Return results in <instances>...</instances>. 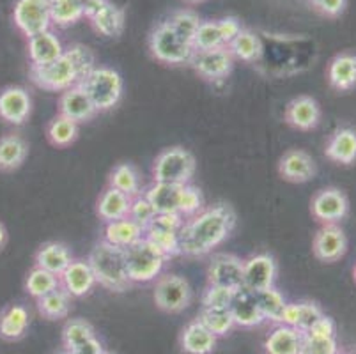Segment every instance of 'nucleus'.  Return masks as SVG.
<instances>
[{"label": "nucleus", "instance_id": "f257e3e1", "mask_svg": "<svg viewBox=\"0 0 356 354\" xmlns=\"http://www.w3.org/2000/svg\"><path fill=\"white\" fill-rule=\"evenodd\" d=\"M236 211L229 204H213L184 220L179 230V255L204 257L231 238L236 229Z\"/></svg>", "mask_w": 356, "mask_h": 354}, {"label": "nucleus", "instance_id": "f03ea898", "mask_svg": "<svg viewBox=\"0 0 356 354\" xmlns=\"http://www.w3.org/2000/svg\"><path fill=\"white\" fill-rule=\"evenodd\" d=\"M96 282L110 292H124L131 287V280L126 269L124 250L99 239L87 257Z\"/></svg>", "mask_w": 356, "mask_h": 354}, {"label": "nucleus", "instance_id": "7ed1b4c3", "mask_svg": "<svg viewBox=\"0 0 356 354\" xmlns=\"http://www.w3.org/2000/svg\"><path fill=\"white\" fill-rule=\"evenodd\" d=\"M79 86L86 90L90 102L95 103L98 113L115 108L124 90L121 73L106 66H96L86 78H82Z\"/></svg>", "mask_w": 356, "mask_h": 354}, {"label": "nucleus", "instance_id": "20e7f679", "mask_svg": "<svg viewBox=\"0 0 356 354\" xmlns=\"http://www.w3.org/2000/svg\"><path fill=\"white\" fill-rule=\"evenodd\" d=\"M124 261L131 284H149L163 273L168 257L153 243L142 238L124 250Z\"/></svg>", "mask_w": 356, "mask_h": 354}, {"label": "nucleus", "instance_id": "39448f33", "mask_svg": "<svg viewBox=\"0 0 356 354\" xmlns=\"http://www.w3.org/2000/svg\"><path fill=\"white\" fill-rule=\"evenodd\" d=\"M197 170L195 156L188 149L167 147L154 158L153 181L167 184H188L192 183Z\"/></svg>", "mask_w": 356, "mask_h": 354}, {"label": "nucleus", "instance_id": "423d86ee", "mask_svg": "<svg viewBox=\"0 0 356 354\" xmlns=\"http://www.w3.org/2000/svg\"><path fill=\"white\" fill-rule=\"evenodd\" d=\"M149 51L156 58L158 63L168 64V66H181L190 64L195 55L192 43L184 41L168 27L167 22H160L153 27L149 34Z\"/></svg>", "mask_w": 356, "mask_h": 354}, {"label": "nucleus", "instance_id": "0eeeda50", "mask_svg": "<svg viewBox=\"0 0 356 354\" xmlns=\"http://www.w3.org/2000/svg\"><path fill=\"white\" fill-rule=\"evenodd\" d=\"M29 74L35 87L50 90V92H64L82 80V73L66 50L63 57L57 58L55 63L47 64V66H31Z\"/></svg>", "mask_w": 356, "mask_h": 354}, {"label": "nucleus", "instance_id": "6e6552de", "mask_svg": "<svg viewBox=\"0 0 356 354\" xmlns=\"http://www.w3.org/2000/svg\"><path fill=\"white\" fill-rule=\"evenodd\" d=\"M154 284L153 300L165 314H181L192 305L193 289L190 282L176 273H161Z\"/></svg>", "mask_w": 356, "mask_h": 354}, {"label": "nucleus", "instance_id": "1a4fd4ad", "mask_svg": "<svg viewBox=\"0 0 356 354\" xmlns=\"http://www.w3.org/2000/svg\"><path fill=\"white\" fill-rule=\"evenodd\" d=\"M13 19L16 29L27 39L40 32L50 31V0H16Z\"/></svg>", "mask_w": 356, "mask_h": 354}, {"label": "nucleus", "instance_id": "9d476101", "mask_svg": "<svg viewBox=\"0 0 356 354\" xmlns=\"http://www.w3.org/2000/svg\"><path fill=\"white\" fill-rule=\"evenodd\" d=\"M190 66L206 82H223L234 70V57L227 47L195 51V55L190 61Z\"/></svg>", "mask_w": 356, "mask_h": 354}, {"label": "nucleus", "instance_id": "9b49d317", "mask_svg": "<svg viewBox=\"0 0 356 354\" xmlns=\"http://www.w3.org/2000/svg\"><path fill=\"white\" fill-rule=\"evenodd\" d=\"M278 264L271 253H255L243 261V287L252 291L273 287L277 282Z\"/></svg>", "mask_w": 356, "mask_h": 354}, {"label": "nucleus", "instance_id": "f8f14e48", "mask_svg": "<svg viewBox=\"0 0 356 354\" xmlns=\"http://www.w3.org/2000/svg\"><path fill=\"white\" fill-rule=\"evenodd\" d=\"M310 211L316 220L321 223H339L349 213V200L339 188H325L312 197Z\"/></svg>", "mask_w": 356, "mask_h": 354}, {"label": "nucleus", "instance_id": "ddd939ff", "mask_svg": "<svg viewBox=\"0 0 356 354\" xmlns=\"http://www.w3.org/2000/svg\"><path fill=\"white\" fill-rule=\"evenodd\" d=\"M206 277H208L209 285L236 291L243 287V259H239L234 253H215L209 259Z\"/></svg>", "mask_w": 356, "mask_h": 354}, {"label": "nucleus", "instance_id": "4468645a", "mask_svg": "<svg viewBox=\"0 0 356 354\" xmlns=\"http://www.w3.org/2000/svg\"><path fill=\"white\" fill-rule=\"evenodd\" d=\"M346 252H348V238L337 223H326L314 236L312 253L317 261L332 264L341 261Z\"/></svg>", "mask_w": 356, "mask_h": 354}, {"label": "nucleus", "instance_id": "2eb2a0df", "mask_svg": "<svg viewBox=\"0 0 356 354\" xmlns=\"http://www.w3.org/2000/svg\"><path fill=\"white\" fill-rule=\"evenodd\" d=\"M278 174L287 183H309V181L316 177L317 165L307 151H303V149H291L278 161Z\"/></svg>", "mask_w": 356, "mask_h": 354}, {"label": "nucleus", "instance_id": "dca6fc26", "mask_svg": "<svg viewBox=\"0 0 356 354\" xmlns=\"http://www.w3.org/2000/svg\"><path fill=\"white\" fill-rule=\"evenodd\" d=\"M32 112V99L27 89L9 86L0 90V119L9 124L22 126Z\"/></svg>", "mask_w": 356, "mask_h": 354}, {"label": "nucleus", "instance_id": "f3484780", "mask_svg": "<svg viewBox=\"0 0 356 354\" xmlns=\"http://www.w3.org/2000/svg\"><path fill=\"white\" fill-rule=\"evenodd\" d=\"M321 105L312 96L293 97L286 105L284 119L287 124L300 131H310L316 129L321 122Z\"/></svg>", "mask_w": 356, "mask_h": 354}, {"label": "nucleus", "instance_id": "a211bd4d", "mask_svg": "<svg viewBox=\"0 0 356 354\" xmlns=\"http://www.w3.org/2000/svg\"><path fill=\"white\" fill-rule=\"evenodd\" d=\"M59 282L60 287L66 289L71 298L89 296L92 289L98 285L87 259H73L70 266L59 275Z\"/></svg>", "mask_w": 356, "mask_h": 354}, {"label": "nucleus", "instance_id": "6ab92c4d", "mask_svg": "<svg viewBox=\"0 0 356 354\" xmlns=\"http://www.w3.org/2000/svg\"><path fill=\"white\" fill-rule=\"evenodd\" d=\"M59 113L67 117L71 121L79 122H89L98 115L95 103L90 102V97L87 96L86 90L76 83L71 89L60 92L59 97Z\"/></svg>", "mask_w": 356, "mask_h": 354}, {"label": "nucleus", "instance_id": "aec40b11", "mask_svg": "<svg viewBox=\"0 0 356 354\" xmlns=\"http://www.w3.org/2000/svg\"><path fill=\"white\" fill-rule=\"evenodd\" d=\"M229 310H231L236 326L255 328L264 323V316L257 301V292L252 289L239 287L232 296Z\"/></svg>", "mask_w": 356, "mask_h": 354}, {"label": "nucleus", "instance_id": "412c9836", "mask_svg": "<svg viewBox=\"0 0 356 354\" xmlns=\"http://www.w3.org/2000/svg\"><path fill=\"white\" fill-rule=\"evenodd\" d=\"M29 61L31 66H47L64 55L66 48L54 31H44L29 38Z\"/></svg>", "mask_w": 356, "mask_h": 354}, {"label": "nucleus", "instance_id": "4be33fe9", "mask_svg": "<svg viewBox=\"0 0 356 354\" xmlns=\"http://www.w3.org/2000/svg\"><path fill=\"white\" fill-rule=\"evenodd\" d=\"M216 337L199 319L190 321L179 335L183 354H213L216 349Z\"/></svg>", "mask_w": 356, "mask_h": 354}, {"label": "nucleus", "instance_id": "5701e85b", "mask_svg": "<svg viewBox=\"0 0 356 354\" xmlns=\"http://www.w3.org/2000/svg\"><path fill=\"white\" fill-rule=\"evenodd\" d=\"M325 154L339 165H351L356 161V129L339 128L330 135Z\"/></svg>", "mask_w": 356, "mask_h": 354}, {"label": "nucleus", "instance_id": "b1692460", "mask_svg": "<svg viewBox=\"0 0 356 354\" xmlns=\"http://www.w3.org/2000/svg\"><path fill=\"white\" fill-rule=\"evenodd\" d=\"M328 82L333 89L348 92L356 87V55L339 54L330 61L326 71Z\"/></svg>", "mask_w": 356, "mask_h": 354}, {"label": "nucleus", "instance_id": "393cba45", "mask_svg": "<svg viewBox=\"0 0 356 354\" xmlns=\"http://www.w3.org/2000/svg\"><path fill=\"white\" fill-rule=\"evenodd\" d=\"M73 261V253L66 243L60 241H48L40 246V250L35 252L34 262L38 268L47 269V271L54 273L59 277L60 273L70 266Z\"/></svg>", "mask_w": 356, "mask_h": 354}, {"label": "nucleus", "instance_id": "a878e982", "mask_svg": "<svg viewBox=\"0 0 356 354\" xmlns=\"http://www.w3.org/2000/svg\"><path fill=\"white\" fill-rule=\"evenodd\" d=\"M31 316L24 305H9L0 314V339L16 342L27 335Z\"/></svg>", "mask_w": 356, "mask_h": 354}, {"label": "nucleus", "instance_id": "bb28decb", "mask_svg": "<svg viewBox=\"0 0 356 354\" xmlns=\"http://www.w3.org/2000/svg\"><path fill=\"white\" fill-rule=\"evenodd\" d=\"M142 238H144V229L138 223H135L129 216L108 222L103 227V241L118 246V248L126 250L128 246L140 241Z\"/></svg>", "mask_w": 356, "mask_h": 354}, {"label": "nucleus", "instance_id": "cd10ccee", "mask_svg": "<svg viewBox=\"0 0 356 354\" xmlns=\"http://www.w3.org/2000/svg\"><path fill=\"white\" fill-rule=\"evenodd\" d=\"M129 206H131V199L128 195L112 186H106L96 204V214L103 223H108L114 220L126 218L129 214Z\"/></svg>", "mask_w": 356, "mask_h": 354}, {"label": "nucleus", "instance_id": "c85d7f7f", "mask_svg": "<svg viewBox=\"0 0 356 354\" xmlns=\"http://www.w3.org/2000/svg\"><path fill=\"white\" fill-rule=\"evenodd\" d=\"M325 312L314 301H298V303H287L284 308V314L280 317V323L286 326L294 328V330L305 333Z\"/></svg>", "mask_w": 356, "mask_h": 354}, {"label": "nucleus", "instance_id": "c756f323", "mask_svg": "<svg viewBox=\"0 0 356 354\" xmlns=\"http://www.w3.org/2000/svg\"><path fill=\"white\" fill-rule=\"evenodd\" d=\"M184 184L154 183L144 190V195L156 213H179L181 193Z\"/></svg>", "mask_w": 356, "mask_h": 354}, {"label": "nucleus", "instance_id": "7c9ffc66", "mask_svg": "<svg viewBox=\"0 0 356 354\" xmlns=\"http://www.w3.org/2000/svg\"><path fill=\"white\" fill-rule=\"evenodd\" d=\"M29 144L24 136L11 133L0 138V172H15L25 163Z\"/></svg>", "mask_w": 356, "mask_h": 354}, {"label": "nucleus", "instance_id": "2f4dec72", "mask_svg": "<svg viewBox=\"0 0 356 354\" xmlns=\"http://www.w3.org/2000/svg\"><path fill=\"white\" fill-rule=\"evenodd\" d=\"M300 347H302V331L286 324H278L264 340L266 354H300Z\"/></svg>", "mask_w": 356, "mask_h": 354}, {"label": "nucleus", "instance_id": "473e14b6", "mask_svg": "<svg viewBox=\"0 0 356 354\" xmlns=\"http://www.w3.org/2000/svg\"><path fill=\"white\" fill-rule=\"evenodd\" d=\"M126 15L124 9L115 6L114 2H108L95 18H90V25L95 27L98 34L105 35V38H119L124 31Z\"/></svg>", "mask_w": 356, "mask_h": 354}, {"label": "nucleus", "instance_id": "72a5a7b5", "mask_svg": "<svg viewBox=\"0 0 356 354\" xmlns=\"http://www.w3.org/2000/svg\"><path fill=\"white\" fill-rule=\"evenodd\" d=\"M38 301V312L40 316H43L48 321H60L66 319L71 312V305H73V298L67 294L64 287H57L51 292H48L47 296L40 298Z\"/></svg>", "mask_w": 356, "mask_h": 354}, {"label": "nucleus", "instance_id": "f704fd0d", "mask_svg": "<svg viewBox=\"0 0 356 354\" xmlns=\"http://www.w3.org/2000/svg\"><path fill=\"white\" fill-rule=\"evenodd\" d=\"M108 186L122 191L128 195L129 199H135L142 193V181L140 174L131 163H119L115 165L108 175Z\"/></svg>", "mask_w": 356, "mask_h": 354}, {"label": "nucleus", "instance_id": "c9c22d12", "mask_svg": "<svg viewBox=\"0 0 356 354\" xmlns=\"http://www.w3.org/2000/svg\"><path fill=\"white\" fill-rule=\"evenodd\" d=\"M232 57L239 58L243 63H257L262 55V43L259 35L250 29H241L238 35L227 45Z\"/></svg>", "mask_w": 356, "mask_h": 354}, {"label": "nucleus", "instance_id": "e433bc0d", "mask_svg": "<svg viewBox=\"0 0 356 354\" xmlns=\"http://www.w3.org/2000/svg\"><path fill=\"white\" fill-rule=\"evenodd\" d=\"M80 133L79 122L71 121L64 115H55L47 126V138L55 147H70L71 144L76 142Z\"/></svg>", "mask_w": 356, "mask_h": 354}, {"label": "nucleus", "instance_id": "4c0bfd02", "mask_svg": "<svg viewBox=\"0 0 356 354\" xmlns=\"http://www.w3.org/2000/svg\"><path fill=\"white\" fill-rule=\"evenodd\" d=\"M51 25L60 29L79 24L83 18V8L80 0H50Z\"/></svg>", "mask_w": 356, "mask_h": 354}, {"label": "nucleus", "instance_id": "58836bf2", "mask_svg": "<svg viewBox=\"0 0 356 354\" xmlns=\"http://www.w3.org/2000/svg\"><path fill=\"white\" fill-rule=\"evenodd\" d=\"M60 285L59 277L54 275V273L47 271V269H41L38 266L29 271L27 278H25V292L29 296H32L34 300H40V298L47 296L48 292H51L54 289H57Z\"/></svg>", "mask_w": 356, "mask_h": 354}, {"label": "nucleus", "instance_id": "ea45409f", "mask_svg": "<svg viewBox=\"0 0 356 354\" xmlns=\"http://www.w3.org/2000/svg\"><path fill=\"white\" fill-rule=\"evenodd\" d=\"M197 319H199L204 326L208 328L216 339L229 335L232 331V328L236 326L229 308H202V310L199 312V317H197Z\"/></svg>", "mask_w": 356, "mask_h": 354}, {"label": "nucleus", "instance_id": "a19ab883", "mask_svg": "<svg viewBox=\"0 0 356 354\" xmlns=\"http://www.w3.org/2000/svg\"><path fill=\"white\" fill-rule=\"evenodd\" d=\"M95 326L86 319H70L63 328V349L74 351L87 340L95 339Z\"/></svg>", "mask_w": 356, "mask_h": 354}, {"label": "nucleus", "instance_id": "79ce46f5", "mask_svg": "<svg viewBox=\"0 0 356 354\" xmlns=\"http://www.w3.org/2000/svg\"><path fill=\"white\" fill-rule=\"evenodd\" d=\"M257 292V301L259 307H261L262 316H264V321H270V323H280V317L284 314V308H286L287 301L284 298V294L278 291L277 287L270 289H262V291Z\"/></svg>", "mask_w": 356, "mask_h": 354}, {"label": "nucleus", "instance_id": "37998d69", "mask_svg": "<svg viewBox=\"0 0 356 354\" xmlns=\"http://www.w3.org/2000/svg\"><path fill=\"white\" fill-rule=\"evenodd\" d=\"M165 22H167L168 27L172 29L179 38H183L188 43H192L200 24H202V19L192 9H179V11L172 13V15L168 16V19H165Z\"/></svg>", "mask_w": 356, "mask_h": 354}, {"label": "nucleus", "instance_id": "c03bdc74", "mask_svg": "<svg viewBox=\"0 0 356 354\" xmlns=\"http://www.w3.org/2000/svg\"><path fill=\"white\" fill-rule=\"evenodd\" d=\"M192 47L195 51L215 50V48L225 47L216 19H208V22H202V24H200L199 31H197L195 38H193L192 41Z\"/></svg>", "mask_w": 356, "mask_h": 354}, {"label": "nucleus", "instance_id": "a18cd8bd", "mask_svg": "<svg viewBox=\"0 0 356 354\" xmlns=\"http://www.w3.org/2000/svg\"><path fill=\"white\" fill-rule=\"evenodd\" d=\"M144 238L153 243L168 259L174 257V255H179V232H170V230L160 229H145Z\"/></svg>", "mask_w": 356, "mask_h": 354}, {"label": "nucleus", "instance_id": "49530a36", "mask_svg": "<svg viewBox=\"0 0 356 354\" xmlns=\"http://www.w3.org/2000/svg\"><path fill=\"white\" fill-rule=\"evenodd\" d=\"M206 207L204 202L202 191L197 186H193L192 183L184 184L183 193H181V204H179V214L184 218H190L193 214H197L199 211H202Z\"/></svg>", "mask_w": 356, "mask_h": 354}, {"label": "nucleus", "instance_id": "de8ad7c7", "mask_svg": "<svg viewBox=\"0 0 356 354\" xmlns=\"http://www.w3.org/2000/svg\"><path fill=\"white\" fill-rule=\"evenodd\" d=\"M238 291V289H236ZM232 289L227 287H218V285H206L200 298L202 308H229L231 305L234 292Z\"/></svg>", "mask_w": 356, "mask_h": 354}, {"label": "nucleus", "instance_id": "09e8293b", "mask_svg": "<svg viewBox=\"0 0 356 354\" xmlns=\"http://www.w3.org/2000/svg\"><path fill=\"white\" fill-rule=\"evenodd\" d=\"M128 216L134 220L135 223H138L142 229H145L149 223L153 222V218L156 216V211H154V207L151 206V202L147 200V197L144 195V191H142L138 197L131 199V206H129Z\"/></svg>", "mask_w": 356, "mask_h": 354}, {"label": "nucleus", "instance_id": "8fccbe9b", "mask_svg": "<svg viewBox=\"0 0 356 354\" xmlns=\"http://www.w3.org/2000/svg\"><path fill=\"white\" fill-rule=\"evenodd\" d=\"M337 339H317L302 333V347L300 354H337L339 353Z\"/></svg>", "mask_w": 356, "mask_h": 354}, {"label": "nucleus", "instance_id": "3c124183", "mask_svg": "<svg viewBox=\"0 0 356 354\" xmlns=\"http://www.w3.org/2000/svg\"><path fill=\"white\" fill-rule=\"evenodd\" d=\"M305 335L317 337V339H337L335 321H333L332 317L326 316V314H323V316L305 331Z\"/></svg>", "mask_w": 356, "mask_h": 354}, {"label": "nucleus", "instance_id": "603ef678", "mask_svg": "<svg viewBox=\"0 0 356 354\" xmlns=\"http://www.w3.org/2000/svg\"><path fill=\"white\" fill-rule=\"evenodd\" d=\"M310 2L317 13H321L323 16H328V18L341 16L348 8V0H310Z\"/></svg>", "mask_w": 356, "mask_h": 354}, {"label": "nucleus", "instance_id": "864d4df0", "mask_svg": "<svg viewBox=\"0 0 356 354\" xmlns=\"http://www.w3.org/2000/svg\"><path fill=\"white\" fill-rule=\"evenodd\" d=\"M218 22V29H220V34H222L223 39V45L227 47L231 43L232 39L241 32V22H239L236 16H225V18H220L216 19Z\"/></svg>", "mask_w": 356, "mask_h": 354}, {"label": "nucleus", "instance_id": "5fc2aeb1", "mask_svg": "<svg viewBox=\"0 0 356 354\" xmlns=\"http://www.w3.org/2000/svg\"><path fill=\"white\" fill-rule=\"evenodd\" d=\"M105 347H103V342L95 337V339L87 340L86 344H82L80 347H76L74 351H71L73 354H103Z\"/></svg>", "mask_w": 356, "mask_h": 354}, {"label": "nucleus", "instance_id": "6e6d98bb", "mask_svg": "<svg viewBox=\"0 0 356 354\" xmlns=\"http://www.w3.org/2000/svg\"><path fill=\"white\" fill-rule=\"evenodd\" d=\"M82 2L83 8V18H95L106 4H108L110 0H80Z\"/></svg>", "mask_w": 356, "mask_h": 354}, {"label": "nucleus", "instance_id": "4d7b16f0", "mask_svg": "<svg viewBox=\"0 0 356 354\" xmlns=\"http://www.w3.org/2000/svg\"><path fill=\"white\" fill-rule=\"evenodd\" d=\"M6 239H8V230H6V227L0 223V250L6 245Z\"/></svg>", "mask_w": 356, "mask_h": 354}, {"label": "nucleus", "instance_id": "13d9d810", "mask_svg": "<svg viewBox=\"0 0 356 354\" xmlns=\"http://www.w3.org/2000/svg\"><path fill=\"white\" fill-rule=\"evenodd\" d=\"M184 2H190V4H199V2H204V0H184Z\"/></svg>", "mask_w": 356, "mask_h": 354}, {"label": "nucleus", "instance_id": "bf43d9fd", "mask_svg": "<svg viewBox=\"0 0 356 354\" xmlns=\"http://www.w3.org/2000/svg\"><path fill=\"white\" fill-rule=\"evenodd\" d=\"M57 354H73V353H71V351H67V349H63L60 353H57Z\"/></svg>", "mask_w": 356, "mask_h": 354}, {"label": "nucleus", "instance_id": "052dcab7", "mask_svg": "<svg viewBox=\"0 0 356 354\" xmlns=\"http://www.w3.org/2000/svg\"><path fill=\"white\" fill-rule=\"evenodd\" d=\"M103 354H118V353H114V351H103Z\"/></svg>", "mask_w": 356, "mask_h": 354}, {"label": "nucleus", "instance_id": "680f3d73", "mask_svg": "<svg viewBox=\"0 0 356 354\" xmlns=\"http://www.w3.org/2000/svg\"><path fill=\"white\" fill-rule=\"evenodd\" d=\"M353 275H355V280H356V266H355V271H353Z\"/></svg>", "mask_w": 356, "mask_h": 354}, {"label": "nucleus", "instance_id": "e2e57ef3", "mask_svg": "<svg viewBox=\"0 0 356 354\" xmlns=\"http://www.w3.org/2000/svg\"><path fill=\"white\" fill-rule=\"evenodd\" d=\"M337 354H348V353H342V351H339V353H337Z\"/></svg>", "mask_w": 356, "mask_h": 354}, {"label": "nucleus", "instance_id": "0e129e2a", "mask_svg": "<svg viewBox=\"0 0 356 354\" xmlns=\"http://www.w3.org/2000/svg\"><path fill=\"white\" fill-rule=\"evenodd\" d=\"M348 354H356V351H351V353H348Z\"/></svg>", "mask_w": 356, "mask_h": 354}]
</instances>
